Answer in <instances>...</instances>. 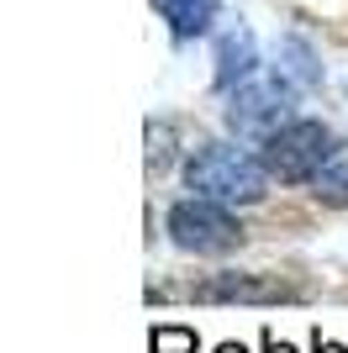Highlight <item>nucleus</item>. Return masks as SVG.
I'll use <instances>...</instances> for the list:
<instances>
[{
    "label": "nucleus",
    "mask_w": 348,
    "mask_h": 353,
    "mask_svg": "<svg viewBox=\"0 0 348 353\" xmlns=\"http://www.w3.org/2000/svg\"><path fill=\"white\" fill-rule=\"evenodd\" d=\"M296 95H301V85L285 79L280 69H253L243 85L227 90L222 121H227V132H238L243 143H269L280 127L296 121Z\"/></svg>",
    "instance_id": "2"
},
{
    "label": "nucleus",
    "mask_w": 348,
    "mask_h": 353,
    "mask_svg": "<svg viewBox=\"0 0 348 353\" xmlns=\"http://www.w3.org/2000/svg\"><path fill=\"white\" fill-rule=\"evenodd\" d=\"M164 232L174 237V248H185V253H232L243 243V227H238L232 206L206 201V195L174 201L169 216H164Z\"/></svg>",
    "instance_id": "4"
},
{
    "label": "nucleus",
    "mask_w": 348,
    "mask_h": 353,
    "mask_svg": "<svg viewBox=\"0 0 348 353\" xmlns=\"http://www.w3.org/2000/svg\"><path fill=\"white\" fill-rule=\"evenodd\" d=\"M195 348H201V338H195L190 327H180V322L153 327V338H148V353H195Z\"/></svg>",
    "instance_id": "10"
},
{
    "label": "nucleus",
    "mask_w": 348,
    "mask_h": 353,
    "mask_svg": "<svg viewBox=\"0 0 348 353\" xmlns=\"http://www.w3.org/2000/svg\"><path fill=\"white\" fill-rule=\"evenodd\" d=\"M311 190L327 206H348V143H333V153L322 159V169L311 174Z\"/></svg>",
    "instance_id": "9"
},
{
    "label": "nucleus",
    "mask_w": 348,
    "mask_h": 353,
    "mask_svg": "<svg viewBox=\"0 0 348 353\" xmlns=\"http://www.w3.org/2000/svg\"><path fill=\"white\" fill-rule=\"evenodd\" d=\"M211 63H217V69H211V85H217L222 95H227L232 85H243L253 69H264V63H259V43H253V32H248V27H227V32H222V37H217V59H211Z\"/></svg>",
    "instance_id": "5"
},
{
    "label": "nucleus",
    "mask_w": 348,
    "mask_h": 353,
    "mask_svg": "<svg viewBox=\"0 0 348 353\" xmlns=\"http://www.w3.org/2000/svg\"><path fill=\"white\" fill-rule=\"evenodd\" d=\"M290 285L280 280H259V274H217L211 285H201V301H259V306H269V301H290Z\"/></svg>",
    "instance_id": "6"
},
{
    "label": "nucleus",
    "mask_w": 348,
    "mask_h": 353,
    "mask_svg": "<svg viewBox=\"0 0 348 353\" xmlns=\"http://www.w3.org/2000/svg\"><path fill=\"white\" fill-rule=\"evenodd\" d=\"M333 153V132L317 117H296L290 127H280L269 143H259V159L269 169V179L280 185H311V174L322 169V159Z\"/></svg>",
    "instance_id": "3"
},
{
    "label": "nucleus",
    "mask_w": 348,
    "mask_h": 353,
    "mask_svg": "<svg viewBox=\"0 0 348 353\" xmlns=\"http://www.w3.org/2000/svg\"><path fill=\"white\" fill-rule=\"evenodd\" d=\"M153 11L169 21L174 37H201V32H211L222 0H153Z\"/></svg>",
    "instance_id": "7"
},
{
    "label": "nucleus",
    "mask_w": 348,
    "mask_h": 353,
    "mask_svg": "<svg viewBox=\"0 0 348 353\" xmlns=\"http://www.w3.org/2000/svg\"><path fill=\"white\" fill-rule=\"evenodd\" d=\"M259 343H264V353H296V348H290V343H280L275 332H269V327H264V338H259Z\"/></svg>",
    "instance_id": "13"
},
{
    "label": "nucleus",
    "mask_w": 348,
    "mask_h": 353,
    "mask_svg": "<svg viewBox=\"0 0 348 353\" xmlns=\"http://www.w3.org/2000/svg\"><path fill=\"white\" fill-rule=\"evenodd\" d=\"M180 174H185L190 195H206V201H222V206H259L269 195L264 159H253V153H243L232 143H201Z\"/></svg>",
    "instance_id": "1"
},
{
    "label": "nucleus",
    "mask_w": 348,
    "mask_h": 353,
    "mask_svg": "<svg viewBox=\"0 0 348 353\" xmlns=\"http://www.w3.org/2000/svg\"><path fill=\"white\" fill-rule=\"evenodd\" d=\"M275 59H280V74L296 79L301 90H317L322 85V63H317V53H311L301 37H280V43H275Z\"/></svg>",
    "instance_id": "8"
},
{
    "label": "nucleus",
    "mask_w": 348,
    "mask_h": 353,
    "mask_svg": "<svg viewBox=\"0 0 348 353\" xmlns=\"http://www.w3.org/2000/svg\"><path fill=\"white\" fill-rule=\"evenodd\" d=\"M311 353H348L343 343H333V338H322V327H317V338H311Z\"/></svg>",
    "instance_id": "12"
},
{
    "label": "nucleus",
    "mask_w": 348,
    "mask_h": 353,
    "mask_svg": "<svg viewBox=\"0 0 348 353\" xmlns=\"http://www.w3.org/2000/svg\"><path fill=\"white\" fill-rule=\"evenodd\" d=\"M174 159V127L169 121H148V169L159 174V169H169Z\"/></svg>",
    "instance_id": "11"
},
{
    "label": "nucleus",
    "mask_w": 348,
    "mask_h": 353,
    "mask_svg": "<svg viewBox=\"0 0 348 353\" xmlns=\"http://www.w3.org/2000/svg\"><path fill=\"white\" fill-rule=\"evenodd\" d=\"M217 353H248V348H243V343H222Z\"/></svg>",
    "instance_id": "14"
}]
</instances>
